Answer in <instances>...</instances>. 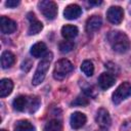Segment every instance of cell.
<instances>
[{
    "label": "cell",
    "mask_w": 131,
    "mask_h": 131,
    "mask_svg": "<svg viewBox=\"0 0 131 131\" xmlns=\"http://www.w3.org/2000/svg\"><path fill=\"white\" fill-rule=\"evenodd\" d=\"M95 120H96V123L101 128H107V127L111 126V123H112L111 116H110L108 112L103 107H101V108H99L97 111Z\"/></svg>",
    "instance_id": "ba28073f"
},
{
    "label": "cell",
    "mask_w": 131,
    "mask_h": 131,
    "mask_svg": "<svg viewBox=\"0 0 131 131\" xmlns=\"http://www.w3.org/2000/svg\"><path fill=\"white\" fill-rule=\"evenodd\" d=\"M101 25H102L101 17L99 15H92L87 19L85 28H86V31L88 33H93V32L99 30Z\"/></svg>",
    "instance_id": "7c38bea8"
},
{
    "label": "cell",
    "mask_w": 131,
    "mask_h": 131,
    "mask_svg": "<svg viewBox=\"0 0 131 131\" xmlns=\"http://www.w3.org/2000/svg\"><path fill=\"white\" fill-rule=\"evenodd\" d=\"M116 78L113 74L111 73H102L98 77V86L102 90H106L110 87H112L115 84Z\"/></svg>",
    "instance_id": "30bf717a"
},
{
    "label": "cell",
    "mask_w": 131,
    "mask_h": 131,
    "mask_svg": "<svg viewBox=\"0 0 131 131\" xmlns=\"http://www.w3.org/2000/svg\"><path fill=\"white\" fill-rule=\"evenodd\" d=\"M120 131H131V120H126L120 126Z\"/></svg>",
    "instance_id": "d4e9b609"
},
{
    "label": "cell",
    "mask_w": 131,
    "mask_h": 131,
    "mask_svg": "<svg viewBox=\"0 0 131 131\" xmlns=\"http://www.w3.org/2000/svg\"><path fill=\"white\" fill-rule=\"evenodd\" d=\"M46 49H47V47H46L45 43H43V42H37V43H35L31 47L30 52H31V54L34 57H37L38 58V57L44 56L46 54Z\"/></svg>",
    "instance_id": "ac0fdd59"
},
{
    "label": "cell",
    "mask_w": 131,
    "mask_h": 131,
    "mask_svg": "<svg viewBox=\"0 0 131 131\" xmlns=\"http://www.w3.org/2000/svg\"><path fill=\"white\" fill-rule=\"evenodd\" d=\"M38 7L42 14L48 19H54L57 14V5L50 0H43L38 3Z\"/></svg>",
    "instance_id": "5b68a950"
},
{
    "label": "cell",
    "mask_w": 131,
    "mask_h": 131,
    "mask_svg": "<svg viewBox=\"0 0 131 131\" xmlns=\"http://www.w3.org/2000/svg\"><path fill=\"white\" fill-rule=\"evenodd\" d=\"M40 105V99L38 96H31L29 97V104H28V111L29 113H35Z\"/></svg>",
    "instance_id": "7402d4cb"
},
{
    "label": "cell",
    "mask_w": 131,
    "mask_h": 131,
    "mask_svg": "<svg viewBox=\"0 0 131 131\" xmlns=\"http://www.w3.org/2000/svg\"><path fill=\"white\" fill-rule=\"evenodd\" d=\"M87 104H88V99L85 98V97H82V96H78L72 102V105H78V106H84V105H87Z\"/></svg>",
    "instance_id": "cb8c5ba5"
},
{
    "label": "cell",
    "mask_w": 131,
    "mask_h": 131,
    "mask_svg": "<svg viewBox=\"0 0 131 131\" xmlns=\"http://www.w3.org/2000/svg\"><path fill=\"white\" fill-rule=\"evenodd\" d=\"M74 46H75L74 42H72V41H70V40L61 41V42L58 44L59 50H60V52H62V53H68V52L72 51L73 48H74Z\"/></svg>",
    "instance_id": "603a6c76"
},
{
    "label": "cell",
    "mask_w": 131,
    "mask_h": 131,
    "mask_svg": "<svg viewBox=\"0 0 131 131\" xmlns=\"http://www.w3.org/2000/svg\"><path fill=\"white\" fill-rule=\"evenodd\" d=\"M81 71L85 74L87 77H91L94 73V67L93 63L90 60H84L81 64Z\"/></svg>",
    "instance_id": "44dd1931"
},
{
    "label": "cell",
    "mask_w": 131,
    "mask_h": 131,
    "mask_svg": "<svg viewBox=\"0 0 131 131\" xmlns=\"http://www.w3.org/2000/svg\"><path fill=\"white\" fill-rule=\"evenodd\" d=\"M78 33H79L78 28L73 25H66L61 28V35L67 40L74 39L75 37H77Z\"/></svg>",
    "instance_id": "9a60e30c"
},
{
    "label": "cell",
    "mask_w": 131,
    "mask_h": 131,
    "mask_svg": "<svg viewBox=\"0 0 131 131\" xmlns=\"http://www.w3.org/2000/svg\"><path fill=\"white\" fill-rule=\"evenodd\" d=\"M86 121H87L86 116L83 113H80V112H76V113L72 114V116L70 118L71 127L74 128V129H80V128H82L85 125Z\"/></svg>",
    "instance_id": "8fae6325"
},
{
    "label": "cell",
    "mask_w": 131,
    "mask_h": 131,
    "mask_svg": "<svg viewBox=\"0 0 131 131\" xmlns=\"http://www.w3.org/2000/svg\"><path fill=\"white\" fill-rule=\"evenodd\" d=\"M15 62V56L10 51H4L1 54V68L2 69H8L12 67V64Z\"/></svg>",
    "instance_id": "2e32d148"
},
{
    "label": "cell",
    "mask_w": 131,
    "mask_h": 131,
    "mask_svg": "<svg viewBox=\"0 0 131 131\" xmlns=\"http://www.w3.org/2000/svg\"><path fill=\"white\" fill-rule=\"evenodd\" d=\"M52 60V53L51 52H47L41 59V61L39 62L37 69H36V72L33 76V79H32V84L37 86L39 84H41L43 82V80L45 79V76L47 74V71L49 69V66H50V62Z\"/></svg>",
    "instance_id": "7a4b0ae2"
},
{
    "label": "cell",
    "mask_w": 131,
    "mask_h": 131,
    "mask_svg": "<svg viewBox=\"0 0 131 131\" xmlns=\"http://www.w3.org/2000/svg\"><path fill=\"white\" fill-rule=\"evenodd\" d=\"M31 67H32V62H31V60H29V59H27V60H25L23 63H21V70L23 71H25V72H29V70L31 69Z\"/></svg>",
    "instance_id": "484cf974"
},
{
    "label": "cell",
    "mask_w": 131,
    "mask_h": 131,
    "mask_svg": "<svg viewBox=\"0 0 131 131\" xmlns=\"http://www.w3.org/2000/svg\"><path fill=\"white\" fill-rule=\"evenodd\" d=\"M44 131H62V125L60 121L53 119L48 121L44 126Z\"/></svg>",
    "instance_id": "ffe728a7"
},
{
    "label": "cell",
    "mask_w": 131,
    "mask_h": 131,
    "mask_svg": "<svg viewBox=\"0 0 131 131\" xmlns=\"http://www.w3.org/2000/svg\"><path fill=\"white\" fill-rule=\"evenodd\" d=\"M0 131H6V130H4V129H1V130H0Z\"/></svg>",
    "instance_id": "f546056e"
},
{
    "label": "cell",
    "mask_w": 131,
    "mask_h": 131,
    "mask_svg": "<svg viewBox=\"0 0 131 131\" xmlns=\"http://www.w3.org/2000/svg\"><path fill=\"white\" fill-rule=\"evenodd\" d=\"M107 41L111 47L119 53H125L130 49L131 43L128 36L121 31H112L107 34Z\"/></svg>",
    "instance_id": "6da1fadb"
},
{
    "label": "cell",
    "mask_w": 131,
    "mask_h": 131,
    "mask_svg": "<svg viewBox=\"0 0 131 131\" xmlns=\"http://www.w3.org/2000/svg\"><path fill=\"white\" fill-rule=\"evenodd\" d=\"M94 90H95V89H94L92 86H89V85H88V87H85V88H84V92H85L87 95H89V96H94V94L92 93Z\"/></svg>",
    "instance_id": "83f0119b"
},
{
    "label": "cell",
    "mask_w": 131,
    "mask_h": 131,
    "mask_svg": "<svg viewBox=\"0 0 131 131\" xmlns=\"http://www.w3.org/2000/svg\"><path fill=\"white\" fill-rule=\"evenodd\" d=\"M130 13H131V9H130Z\"/></svg>",
    "instance_id": "4dcf8cb0"
},
{
    "label": "cell",
    "mask_w": 131,
    "mask_h": 131,
    "mask_svg": "<svg viewBox=\"0 0 131 131\" xmlns=\"http://www.w3.org/2000/svg\"><path fill=\"white\" fill-rule=\"evenodd\" d=\"M0 28L3 34H12L16 30V23L7 16H1Z\"/></svg>",
    "instance_id": "9c48e42d"
},
{
    "label": "cell",
    "mask_w": 131,
    "mask_h": 131,
    "mask_svg": "<svg viewBox=\"0 0 131 131\" xmlns=\"http://www.w3.org/2000/svg\"><path fill=\"white\" fill-rule=\"evenodd\" d=\"M27 17L30 21V26H29V29H28V34L29 35H36L39 32H41V30L43 29V25L40 20L37 19L36 15L33 12H29Z\"/></svg>",
    "instance_id": "52a82bcc"
},
{
    "label": "cell",
    "mask_w": 131,
    "mask_h": 131,
    "mask_svg": "<svg viewBox=\"0 0 131 131\" xmlns=\"http://www.w3.org/2000/svg\"><path fill=\"white\" fill-rule=\"evenodd\" d=\"M106 17L110 23L114 25H119L123 20L124 11L120 6H111L106 12Z\"/></svg>",
    "instance_id": "8992f818"
},
{
    "label": "cell",
    "mask_w": 131,
    "mask_h": 131,
    "mask_svg": "<svg viewBox=\"0 0 131 131\" xmlns=\"http://www.w3.org/2000/svg\"><path fill=\"white\" fill-rule=\"evenodd\" d=\"M131 95V82H123L118 86L112 95V100L115 104L121 103Z\"/></svg>",
    "instance_id": "277c9868"
},
{
    "label": "cell",
    "mask_w": 131,
    "mask_h": 131,
    "mask_svg": "<svg viewBox=\"0 0 131 131\" xmlns=\"http://www.w3.org/2000/svg\"><path fill=\"white\" fill-rule=\"evenodd\" d=\"M101 3H102L101 1H89V4H92V5H99Z\"/></svg>",
    "instance_id": "f1b7e54d"
},
{
    "label": "cell",
    "mask_w": 131,
    "mask_h": 131,
    "mask_svg": "<svg viewBox=\"0 0 131 131\" xmlns=\"http://www.w3.org/2000/svg\"><path fill=\"white\" fill-rule=\"evenodd\" d=\"M18 4H19V1H18V0H7V1L5 2V5H6L7 7H9V8H14V7H16Z\"/></svg>",
    "instance_id": "4316f807"
},
{
    "label": "cell",
    "mask_w": 131,
    "mask_h": 131,
    "mask_svg": "<svg viewBox=\"0 0 131 131\" xmlns=\"http://www.w3.org/2000/svg\"><path fill=\"white\" fill-rule=\"evenodd\" d=\"M14 131H35V128L28 120H20L15 123Z\"/></svg>",
    "instance_id": "d6986e66"
},
{
    "label": "cell",
    "mask_w": 131,
    "mask_h": 131,
    "mask_svg": "<svg viewBox=\"0 0 131 131\" xmlns=\"http://www.w3.org/2000/svg\"><path fill=\"white\" fill-rule=\"evenodd\" d=\"M82 13V9L77 4H70L63 10V15L67 19H76Z\"/></svg>",
    "instance_id": "4fadbf2b"
},
{
    "label": "cell",
    "mask_w": 131,
    "mask_h": 131,
    "mask_svg": "<svg viewBox=\"0 0 131 131\" xmlns=\"http://www.w3.org/2000/svg\"><path fill=\"white\" fill-rule=\"evenodd\" d=\"M13 89V82L10 79H2L0 81V96L5 97L11 93Z\"/></svg>",
    "instance_id": "e0dca14e"
},
{
    "label": "cell",
    "mask_w": 131,
    "mask_h": 131,
    "mask_svg": "<svg viewBox=\"0 0 131 131\" xmlns=\"http://www.w3.org/2000/svg\"><path fill=\"white\" fill-rule=\"evenodd\" d=\"M28 104H29V97L25 96V95H19L16 98H14L12 101L13 108L18 112L26 111L28 108Z\"/></svg>",
    "instance_id": "5bb4252c"
},
{
    "label": "cell",
    "mask_w": 131,
    "mask_h": 131,
    "mask_svg": "<svg viewBox=\"0 0 131 131\" xmlns=\"http://www.w3.org/2000/svg\"><path fill=\"white\" fill-rule=\"evenodd\" d=\"M73 69L74 67L69 59L61 58L55 63V67L53 70V77L56 80H62L73 71Z\"/></svg>",
    "instance_id": "3957f363"
}]
</instances>
